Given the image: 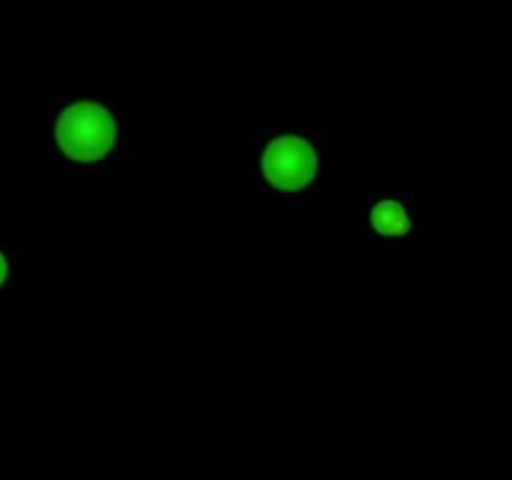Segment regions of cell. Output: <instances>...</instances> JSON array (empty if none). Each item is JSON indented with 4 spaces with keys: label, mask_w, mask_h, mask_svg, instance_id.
Instances as JSON below:
<instances>
[{
    "label": "cell",
    "mask_w": 512,
    "mask_h": 480,
    "mask_svg": "<svg viewBox=\"0 0 512 480\" xmlns=\"http://www.w3.org/2000/svg\"><path fill=\"white\" fill-rule=\"evenodd\" d=\"M118 138L115 120L103 105L75 103L60 113L55 125V140L68 158L78 163L100 160Z\"/></svg>",
    "instance_id": "1"
},
{
    "label": "cell",
    "mask_w": 512,
    "mask_h": 480,
    "mask_svg": "<svg viewBox=\"0 0 512 480\" xmlns=\"http://www.w3.org/2000/svg\"><path fill=\"white\" fill-rule=\"evenodd\" d=\"M318 153L298 135H283L273 140L263 155V173L270 185L280 190H300L315 178Z\"/></svg>",
    "instance_id": "2"
},
{
    "label": "cell",
    "mask_w": 512,
    "mask_h": 480,
    "mask_svg": "<svg viewBox=\"0 0 512 480\" xmlns=\"http://www.w3.org/2000/svg\"><path fill=\"white\" fill-rule=\"evenodd\" d=\"M370 223L380 235H390V238H400L410 230V218L398 200H383L375 205L370 213Z\"/></svg>",
    "instance_id": "3"
},
{
    "label": "cell",
    "mask_w": 512,
    "mask_h": 480,
    "mask_svg": "<svg viewBox=\"0 0 512 480\" xmlns=\"http://www.w3.org/2000/svg\"><path fill=\"white\" fill-rule=\"evenodd\" d=\"M5 275H8V263H5V255L0 253V283L5 280Z\"/></svg>",
    "instance_id": "4"
}]
</instances>
